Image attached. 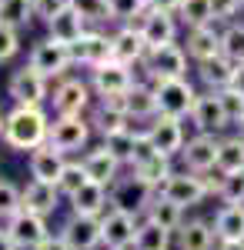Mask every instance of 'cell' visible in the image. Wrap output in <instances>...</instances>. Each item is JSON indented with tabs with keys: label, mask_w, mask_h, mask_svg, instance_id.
I'll list each match as a JSON object with an SVG mask.
<instances>
[{
	"label": "cell",
	"mask_w": 244,
	"mask_h": 250,
	"mask_svg": "<svg viewBox=\"0 0 244 250\" xmlns=\"http://www.w3.org/2000/svg\"><path fill=\"white\" fill-rule=\"evenodd\" d=\"M3 144L14 150H37L40 144H47L50 137V120L44 114V107H30V104H17L7 120H3Z\"/></svg>",
	"instance_id": "cell-1"
},
{
	"label": "cell",
	"mask_w": 244,
	"mask_h": 250,
	"mask_svg": "<svg viewBox=\"0 0 244 250\" xmlns=\"http://www.w3.org/2000/svg\"><path fill=\"white\" fill-rule=\"evenodd\" d=\"M154 190L157 187H150L144 177H121V180H114V190H111V207L114 210H124L131 213V217H141V213H147L150 200H154Z\"/></svg>",
	"instance_id": "cell-2"
},
{
	"label": "cell",
	"mask_w": 244,
	"mask_h": 250,
	"mask_svg": "<svg viewBox=\"0 0 244 250\" xmlns=\"http://www.w3.org/2000/svg\"><path fill=\"white\" fill-rule=\"evenodd\" d=\"M157 94V114H171V117H191V107L197 100V90L188 77H171V80H157L154 83Z\"/></svg>",
	"instance_id": "cell-3"
},
{
	"label": "cell",
	"mask_w": 244,
	"mask_h": 250,
	"mask_svg": "<svg viewBox=\"0 0 244 250\" xmlns=\"http://www.w3.org/2000/svg\"><path fill=\"white\" fill-rule=\"evenodd\" d=\"M144 70H147L150 83L171 77H188V50L181 43H164V47H150L144 57Z\"/></svg>",
	"instance_id": "cell-4"
},
{
	"label": "cell",
	"mask_w": 244,
	"mask_h": 250,
	"mask_svg": "<svg viewBox=\"0 0 244 250\" xmlns=\"http://www.w3.org/2000/svg\"><path fill=\"white\" fill-rule=\"evenodd\" d=\"M91 87L97 97H124L134 87V67L124 60H107L91 70Z\"/></svg>",
	"instance_id": "cell-5"
},
{
	"label": "cell",
	"mask_w": 244,
	"mask_h": 250,
	"mask_svg": "<svg viewBox=\"0 0 244 250\" xmlns=\"http://www.w3.org/2000/svg\"><path fill=\"white\" fill-rule=\"evenodd\" d=\"M71 63H74L71 43H60V40H54V37L40 40L37 47L30 50V67H34V70H40V74H44L47 80L64 77Z\"/></svg>",
	"instance_id": "cell-6"
},
{
	"label": "cell",
	"mask_w": 244,
	"mask_h": 250,
	"mask_svg": "<svg viewBox=\"0 0 244 250\" xmlns=\"http://www.w3.org/2000/svg\"><path fill=\"white\" fill-rule=\"evenodd\" d=\"M218 187L214 184H207L204 177H197L194 170H184V173H171L168 180L161 184V193L171 197L174 204H181V207H194V204H201L207 193H214Z\"/></svg>",
	"instance_id": "cell-7"
},
{
	"label": "cell",
	"mask_w": 244,
	"mask_h": 250,
	"mask_svg": "<svg viewBox=\"0 0 244 250\" xmlns=\"http://www.w3.org/2000/svg\"><path fill=\"white\" fill-rule=\"evenodd\" d=\"M71 54H74V63H84V67H100L114 60V34H100V30H84L80 40L71 43Z\"/></svg>",
	"instance_id": "cell-8"
},
{
	"label": "cell",
	"mask_w": 244,
	"mask_h": 250,
	"mask_svg": "<svg viewBox=\"0 0 244 250\" xmlns=\"http://www.w3.org/2000/svg\"><path fill=\"white\" fill-rule=\"evenodd\" d=\"M91 120H84V117H57L54 124H50V137H47V144H54L60 154H74L80 150L84 144H87V137H91Z\"/></svg>",
	"instance_id": "cell-9"
},
{
	"label": "cell",
	"mask_w": 244,
	"mask_h": 250,
	"mask_svg": "<svg viewBox=\"0 0 244 250\" xmlns=\"http://www.w3.org/2000/svg\"><path fill=\"white\" fill-rule=\"evenodd\" d=\"M54 110L57 117H77L91 107V83H84L80 77H64L54 87Z\"/></svg>",
	"instance_id": "cell-10"
},
{
	"label": "cell",
	"mask_w": 244,
	"mask_h": 250,
	"mask_svg": "<svg viewBox=\"0 0 244 250\" xmlns=\"http://www.w3.org/2000/svg\"><path fill=\"white\" fill-rule=\"evenodd\" d=\"M60 237H64L74 250H94V247H100V244H104L100 217H91V213H71L67 224L60 227Z\"/></svg>",
	"instance_id": "cell-11"
},
{
	"label": "cell",
	"mask_w": 244,
	"mask_h": 250,
	"mask_svg": "<svg viewBox=\"0 0 244 250\" xmlns=\"http://www.w3.org/2000/svg\"><path fill=\"white\" fill-rule=\"evenodd\" d=\"M137 27H141V34L147 40L150 47H164V43H174L177 40V30H181V20L174 10H157V7H150L144 17L137 20Z\"/></svg>",
	"instance_id": "cell-12"
},
{
	"label": "cell",
	"mask_w": 244,
	"mask_h": 250,
	"mask_svg": "<svg viewBox=\"0 0 244 250\" xmlns=\"http://www.w3.org/2000/svg\"><path fill=\"white\" fill-rule=\"evenodd\" d=\"M191 124H194L197 130H204V134H218V130L231 127V120H227V114H224V104H221L218 90L197 94L194 107H191Z\"/></svg>",
	"instance_id": "cell-13"
},
{
	"label": "cell",
	"mask_w": 244,
	"mask_h": 250,
	"mask_svg": "<svg viewBox=\"0 0 244 250\" xmlns=\"http://www.w3.org/2000/svg\"><path fill=\"white\" fill-rule=\"evenodd\" d=\"M7 230H10V237H14V244L24 247V250L40 247V244L50 237V233H47V224H44V217H40V213L24 210V207L7 220Z\"/></svg>",
	"instance_id": "cell-14"
},
{
	"label": "cell",
	"mask_w": 244,
	"mask_h": 250,
	"mask_svg": "<svg viewBox=\"0 0 244 250\" xmlns=\"http://www.w3.org/2000/svg\"><path fill=\"white\" fill-rule=\"evenodd\" d=\"M218 150H221V140L214 134H204V130H197V137H191L188 144H184V164H188V170L194 173H207L214 170V164H218Z\"/></svg>",
	"instance_id": "cell-15"
},
{
	"label": "cell",
	"mask_w": 244,
	"mask_h": 250,
	"mask_svg": "<svg viewBox=\"0 0 244 250\" xmlns=\"http://www.w3.org/2000/svg\"><path fill=\"white\" fill-rule=\"evenodd\" d=\"M10 97L17 100V104H30V107H40L44 100H47V77L34 70L30 63L27 67H20L17 74L10 77Z\"/></svg>",
	"instance_id": "cell-16"
},
{
	"label": "cell",
	"mask_w": 244,
	"mask_h": 250,
	"mask_svg": "<svg viewBox=\"0 0 244 250\" xmlns=\"http://www.w3.org/2000/svg\"><path fill=\"white\" fill-rule=\"evenodd\" d=\"M150 140H154V147L161 150V154H181L184 150V124H181V117H171V114H157L154 117V124L147 127Z\"/></svg>",
	"instance_id": "cell-17"
},
{
	"label": "cell",
	"mask_w": 244,
	"mask_h": 250,
	"mask_svg": "<svg viewBox=\"0 0 244 250\" xmlns=\"http://www.w3.org/2000/svg\"><path fill=\"white\" fill-rule=\"evenodd\" d=\"M100 233H104V247L111 250H127L134 244V233H137V224H134L131 213L124 210H107V217H100Z\"/></svg>",
	"instance_id": "cell-18"
},
{
	"label": "cell",
	"mask_w": 244,
	"mask_h": 250,
	"mask_svg": "<svg viewBox=\"0 0 244 250\" xmlns=\"http://www.w3.org/2000/svg\"><path fill=\"white\" fill-rule=\"evenodd\" d=\"M127 107H124V97H100V107L91 117V127H94L100 137L117 134V130H127Z\"/></svg>",
	"instance_id": "cell-19"
},
{
	"label": "cell",
	"mask_w": 244,
	"mask_h": 250,
	"mask_svg": "<svg viewBox=\"0 0 244 250\" xmlns=\"http://www.w3.org/2000/svg\"><path fill=\"white\" fill-rule=\"evenodd\" d=\"M147 50H150V43L144 40L141 27L137 23H121V30L114 34V57L134 67V63H144Z\"/></svg>",
	"instance_id": "cell-20"
},
{
	"label": "cell",
	"mask_w": 244,
	"mask_h": 250,
	"mask_svg": "<svg viewBox=\"0 0 244 250\" xmlns=\"http://www.w3.org/2000/svg\"><path fill=\"white\" fill-rule=\"evenodd\" d=\"M188 57L194 63H201L207 57H218L221 54V30L214 23H201V27H188Z\"/></svg>",
	"instance_id": "cell-21"
},
{
	"label": "cell",
	"mask_w": 244,
	"mask_h": 250,
	"mask_svg": "<svg viewBox=\"0 0 244 250\" xmlns=\"http://www.w3.org/2000/svg\"><path fill=\"white\" fill-rule=\"evenodd\" d=\"M57 200H60V190H57V184L30 180V184L20 190V204H24V210L40 213V217L54 213V210H57Z\"/></svg>",
	"instance_id": "cell-22"
},
{
	"label": "cell",
	"mask_w": 244,
	"mask_h": 250,
	"mask_svg": "<svg viewBox=\"0 0 244 250\" xmlns=\"http://www.w3.org/2000/svg\"><path fill=\"white\" fill-rule=\"evenodd\" d=\"M64 154L57 150L54 144H40L37 150H30V177L44 180V184H57V177L64 170Z\"/></svg>",
	"instance_id": "cell-23"
},
{
	"label": "cell",
	"mask_w": 244,
	"mask_h": 250,
	"mask_svg": "<svg viewBox=\"0 0 244 250\" xmlns=\"http://www.w3.org/2000/svg\"><path fill=\"white\" fill-rule=\"evenodd\" d=\"M234 70H238V63L234 60H227L224 54H218V57H207L197 63V77L204 83L207 90H224L234 83Z\"/></svg>",
	"instance_id": "cell-24"
},
{
	"label": "cell",
	"mask_w": 244,
	"mask_h": 250,
	"mask_svg": "<svg viewBox=\"0 0 244 250\" xmlns=\"http://www.w3.org/2000/svg\"><path fill=\"white\" fill-rule=\"evenodd\" d=\"M214 224L207 220H188L177 227V250H214Z\"/></svg>",
	"instance_id": "cell-25"
},
{
	"label": "cell",
	"mask_w": 244,
	"mask_h": 250,
	"mask_svg": "<svg viewBox=\"0 0 244 250\" xmlns=\"http://www.w3.org/2000/svg\"><path fill=\"white\" fill-rule=\"evenodd\" d=\"M47 30H50V37L60 40V43H74V40H80V34L87 30V20L80 17V10H77L74 3H67V7L47 23Z\"/></svg>",
	"instance_id": "cell-26"
},
{
	"label": "cell",
	"mask_w": 244,
	"mask_h": 250,
	"mask_svg": "<svg viewBox=\"0 0 244 250\" xmlns=\"http://www.w3.org/2000/svg\"><path fill=\"white\" fill-rule=\"evenodd\" d=\"M107 204H111L107 187L97 184V180H87L77 193H71V207H74V213H91V217H97Z\"/></svg>",
	"instance_id": "cell-27"
},
{
	"label": "cell",
	"mask_w": 244,
	"mask_h": 250,
	"mask_svg": "<svg viewBox=\"0 0 244 250\" xmlns=\"http://www.w3.org/2000/svg\"><path fill=\"white\" fill-rule=\"evenodd\" d=\"M84 167H87V177L91 180H97V184H114L117 180V170H121V160L107 150V147H97V150H91V154L84 157Z\"/></svg>",
	"instance_id": "cell-28"
},
{
	"label": "cell",
	"mask_w": 244,
	"mask_h": 250,
	"mask_svg": "<svg viewBox=\"0 0 244 250\" xmlns=\"http://www.w3.org/2000/svg\"><path fill=\"white\" fill-rule=\"evenodd\" d=\"M124 107H127L131 117H157V94H154V83L134 80V87L124 94Z\"/></svg>",
	"instance_id": "cell-29"
},
{
	"label": "cell",
	"mask_w": 244,
	"mask_h": 250,
	"mask_svg": "<svg viewBox=\"0 0 244 250\" xmlns=\"http://www.w3.org/2000/svg\"><path fill=\"white\" fill-rule=\"evenodd\" d=\"M218 240H244V204H224L214 217Z\"/></svg>",
	"instance_id": "cell-30"
},
{
	"label": "cell",
	"mask_w": 244,
	"mask_h": 250,
	"mask_svg": "<svg viewBox=\"0 0 244 250\" xmlns=\"http://www.w3.org/2000/svg\"><path fill=\"white\" fill-rule=\"evenodd\" d=\"M147 217L154 220V224L168 227V230H177V227L184 224V207L174 204V200L164 197V193H157V197L150 200V207H147Z\"/></svg>",
	"instance_id": "cell-31"
},
{
	"label": "cell",
	"mask_w": 244,
	"mask_h": 250,
	"mask_svg": "<svg viewBox=\"0 0 244 250\" xmlns=\"http://www.w3.org/2000/svg\"><path fill=\"white\" fill-rule=\"evenodd\" d=\"M214 170L221 173H241L244 170V137H224L221 150H218V164Z\"/></svg>",
	"instance_id": "cell-32"
},
{
	"label": "cell",
	"mask_w": 244,
	"mask_h": 250,
	"mask_svg": "<svg viewBox=\"0 0 244 250\" xmlns=\"http://www.w3.org/2000/svg\"><path fill=\"white\" fill-rule=\"evenodd\" d=\"M171 247V230L154 224V220H144L137 224V233H134V250H168Z\"/></svg>",
	"instance_id": "cell-33"
},
{
	"label": "cell",
	"mask_w": 244,
	"mask_h": 250,
	"mask_svg": "<svg viewBox=\"0 0 244 250\" xmlns=\"http://www.w3.org/2000/svg\"><path fill=\"white\" fill-rule=\"evenodd\" d=\"M34 17H37L34 14V0H0V23L3 27L24 30Z\"/></svg>",
	"instance_id": "cell-34"
},
{
	"label": "cell",
	"mask_w": 244,
	"mask_h": 250,
	"mask_svg": "<svg viewBox=\"0 0 244 250\" xmlns=\"http://www.w3.org/2000/svg\"><path fill=\"white\" fill-rule=\"evenodd\" d=\"M221 54L234 63H244V23L241 20H231L221 30Z\"/></svg>",
	"instance_id": "cell-35"
},
{
	"label": "cell",
	"mask_w": 244,
	"mask_h": 250,
	"mask_svg": "<svg viewBox=\"0 0 244 250\" xmlns=\"http://www.w3.org/2000/svg\"><path fill=\"white\" fill-rule=\"evenodd\" d=\"M174 14H177V20H181L184 27L214 23V17H211V0H181Z\"/></svg>",
	"instance_id": "cell-36"
},
{
	"label": "cell",
	"mask_w": 244,
	"mask_h": 250,
	"mask_svg": "<svg viewBox=\"0 0 244 250\" xmlns=\"http://www.w3.org/2000/svg\"><path fill=\"white\" fill-rule=\"evenodd\" d=\"M134 173H137V177H144L150 187H157V190H161V184L174 173V170H171V157L168 154H154L150 160H144L141 167H134Z\"/></svg>",
	"instance_id": "cell-37"
},
{
	"label": "cell",
	"mask_w": 244,
	"mask_h": 250,
	"mask_svg": "<svg viewBox=\"0 0 244 250\" xmlns=\"http://www.w3.org/2000/svg\"><path fill=\"white\" fill-rule=\"evenodd\" d=\"M107 7H111V20L117 23H137L150 10L147 0H107Z\"/></svg>",
	"instance_id": "cell-38"
},
{
	"label": "cell",
	"mask_w": 244,
	"mask_h": 250,
	"mask_svg": "<svg viewBox=\"0 0 244 250\" xmlns=\"http://www.w3.org/2000/svg\"><path fill=\"white\" fill-rule=\"evenodd\" d=\"M87 180H91V177H87L84 160H80V164H64V170H60V177H57V190L64 193V197H71V193H77Z\"/></svg>",
	"instance_id": "cell-39"
},
{
	"label": "cell",
	"mask_w": 244,
	"mask_h": 250,
	"mask_svg": "<svg viewBox=\"0 0 244 250\" xmlns=\"http://www.w3.org/2000/svg\"><path fill=\"white\" fill-rule=\"evenodd\" d=\"M134 140H137V130H117V134H107L104 137V147L111 150L121 164H131V154H134Z\"/></svg>",
	"instance_id": "cell-40"
},
{
	"label": "cell",
	"mask_w": 244,
	"mask_h": 250,
	"mask_svg": "<svg viewBox=\"0 0 244 250\" xmlns=\"http://www.w3.org/2000/svg\"><path fill=\"white\" fill-rule=\"evenodd\" d=\"M218 197L224 204H244V170L241 173H224L218 184Z\"/></svg>",
	"instance_id": "cell-41"
},
{
	"label": "cell",
	"mask_w": 244,
	"mask_h": 250,
	"mask_svg": "<svg viewBox=\"0 0 244 250\" xmlns=\"http://www.w3.org/2000/svg\"><path fill=\"white\" fill-rule=\"evenodd\" d=\"M71 3L80 10V17L87 20V23H107V20H111L107 0H71Z\"/></svg>",
	"instance_id": "cell-42"
},
{
	"label": "cell",
	"mask_w": 244,
	"mask_h": 250,
	"mask_svg": "<svg viewBox=\"0 0 244 250\" xmlns=\"http://www.w3.org/2000/svg\"><path fill=\"white\" fill-rule=\"evenodd\" d=\"M218 97H221V104H224V114L231 124H241L244 117V94L238 90V87H224V90H218Z\"/></svg>",
	"instance_id": "cell-43"
},
{
	"label": "cell",
	"mask_w": 244,
	"mask_h": 250,
	"mask_svg": "<svg viewBox=\"0 0 244 250\" xmlns=\"http://www.w3.org/2000/svg\"><path fill=\"white\" fill-rule=\"evenodd\" d=\"M20 207H24L20 204V190L10 180H0V220H10Z\"/></svg>",
	"instance_id": "cell-44"
},
{
	"label": "cell",
	"mask_w": 244,
	"mask_h": 250,
	"mask_svg": "<svg viewBox=\"0 0 244 250\" xmlns=\"http://www.w3.org/2000/svg\"><path fill=\"white\" fill-rule=\"evenodd\" d=\"M154 154H161L157 147H154V140H150L147 130H137V140H134V154H131V167H141L144 160H150Z\"/></svg>",
	"instance_id": "cell-45"
},
{
	"label": "cell",
	"mask_w": 244,
	"mask_h": 250,
	"mask_svg": "<svg viewBox=\"0 0 244 250\" xmlns=\"http://www.w3.org/2000/svg\"><path fill=\"white\" fill-rule=\"evenodd\" d=\"M20 50V37L14 27H3L0 23V63H7V60H14Z\"/></svg>",
	"instance_id": "cell-46"
},
{
	"label": "cell",
	"mask_w": 244,
	"mask_h": 250,
	"mask_svg": "<svg viewBox=\"0 0 244 250\" xmlns=\"http://www.w3.org/2000/svg\"><path fill=\"white\" fill-rule=\"evenodd\" d=\"M238 10L241 7L234 0H211V17H214V23H231Z\"/></svg>",
	"instance_id": "cell-47"
},
{
	"label": "cell",
	"mask_w": 244,
	"mask_h": 250,
	"mask_svg": "<svg viewBox=\"0 0 244 250\" xmlns=\"http://www.w3.org/2000/svg\"><path fill=\"white\" fill-rule=\"evenodd\" d=\"M67 3H71V0H34V14H37L44 23H50V20H54Z\"/></svg>",
	"instance_id": "cell-48"
},
{
	"label": "cell",
	"mask_w": 244,
	"mask_h": 250,
	"mask_svg": "<svg viewBox=\"0 0 244 250\" xmlns=\"http://www.w3.org/2000/svg\"><path fill=\"white\" fill-rule=\"evenodd\" d=\"M34 250H74V247H71L64 237H47V240H44L40 247H34Z\"/></svg>",
	"instance_id": "cell-49"
},
{
	"label": "cell",
	"mask_w": 244,
	"mask_h": 250,
	"mask_svg": "<svg viewBox=\"0 0 244 250\" xmlns=\"http://www.w3.org/2000/svg\"><path fill=\"white\" fill-rule=\"evenodd\" d=\"M0 250H20L17 244H14V237H10L7 227H0Z\"/></svg>",
	"instance_id": "cell-50"
},
{
	"label": "cell",
	"mask_w": 244,
	"mask_h": 250,
	"mask_svg": "<svg viewBox=\"0 0 244 250\" xmlns=\"http://www.w3.org/2000/svg\"><path fill=\"white\" fill-rule=\"evenodd\" d=\"M150 7H157V10H177V3L181 0H147Z\"/></svg>",
	"instance_id": "cell-51"
},
{
	"label": "cell",
	"mask_w": 244,
	"mask_h": 250,
	"mask_svg": "<svg viewBox=\"0 0 244 250\" xmlns=\"http://www.w3.org/2000/svg\"><path fill=\"white\" fill-rule=\"evenodd\" d=\"M231 87H238V90L244 94V63H238V70H234V83H231Z\"/></svg>",
	"instance_id": "cell-52"
},
{
	"label": "cell",
	"mask_w": 244,
	"mask_h": 250,
	"mask_svg": "<svg viewBox=\"0 0 244 250\" xmlns=\"http://www.w3.org/2000/svg\"><path fill=\"white\" fill-rule=\"evenodd\" d=\"M218 250H244V240H221Z\"/></svg>",
	"instance_id": "cell-53"
},
{
	"label": "cell",
	"mask_w": 244,
	"mask_h": 250,
	"mask_svg": "<svg viewBox=\"0 0 244 250\" xmlns=\"http://www.w3.org/2000/svg\"><path fill=\"white\" fill-rule=\"evenodd\" d=\"M3 120H7V117H3V110H0V134H3Z\"/></svg>",
	"instance_id": "cell-54"
},
{
	"label": "cell",
	"mask_w": 244,
	"mask_h": 250,
	"mask_svg": "<svg viewBox=\"0 0 244 250\" xmlns=\"http://www.w3.org/2000/svg\"><path fill=\"white\" fill-rule=\"evenodd\" d=\"M238 127H241V137H244V117H241V124H238Z\"/></svg>",
	"instance_id": "cell-55"
},
{
	"label": "cell",
	"mask_w": 244,
	"mask_h": 250,
	"mask_svg": "<svg viewBox=\"0 0 244 250\" xmlns=\"http://www.w3.org/2000/svg\"><path fill=\"white\" fill-rule=\"evenodd\" d=\"M234 3H238V7H244V0H234Z\"/></svg>",
	"instance_id": "cell-56"
}]
</instances>
